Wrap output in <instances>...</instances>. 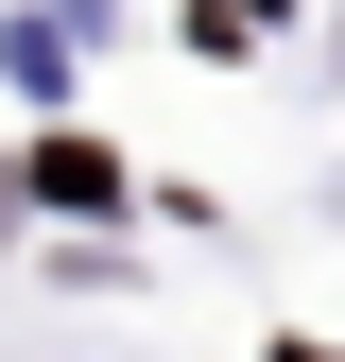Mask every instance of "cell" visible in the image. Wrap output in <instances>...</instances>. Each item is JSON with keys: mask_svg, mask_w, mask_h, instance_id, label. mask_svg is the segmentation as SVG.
Here are the masks:
<instances>
[{"mask_svg": "<svg viewBox=\"0 0 345 362\" xmlns=\"http://www.w3.org/2000/svg\"><path fill=\"white\" fill-rule=\"evenodd\" d=\"M276 362H328V345H276Z\"/></svg>", "mask_w": 345, "mask_h": 362, "instance_id": "cell-2", "label": "cell"}, {"mask_svg": "<svg viewBox=\"0 0 345 362\" xmlns=\"http://www.w3.org/2000/svg\"><path fill=\"white\" fill-rule=\"evenodd\" d=\"M35 190H52V207H121V156H86V139H52V156H35Z\"/></svg>", "mask_w": 345, "mask_h": 362, "instance_id": "cell-1", "label": "cell"}]
</instances>
